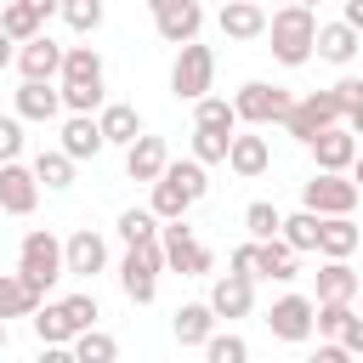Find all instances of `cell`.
Instances as JSON below:
<instances>
[{
	"label": "cell",
	"mask_w": 363,
	"mask_h": 363,
	"mask_svg": "<svg viewBox=\"0 0 363 363\" xmlns=\"http://www.w3.org/2000/svg\"><path fill=\"white\" fill-rule=\"evenodd\" d=\"M267 40H272V57L284 62V68H301L312 51H318V17H312V6H278L272 17H267Z\"/></svg>",
	"instance_id": "cell-1"
},
{
	"label": "cell",
	"mask_w": 363,
	"mask_h": 363,
	"mask_svg": "<svg viewBox=\"0 0 363 363\" xmlns=\"http://www.w3.org/2000/svg\"><path fill=\"white\" fill-rule=\"evenodd\" d=\"M17 272L28 278V289H34V295H45V289L68 272V255H62V244H57L45 227H34V233L23 238V250H17Z\"/></svg>",
	"instance_id": "cell-2"
},
{
	"label": "cell",
	"mask_w": 363,
	"mask_h": 363,
	"mask_svg": "<svg viewBox=\"0 0 363 363\" xmlns=\"http://www.w3.org/2000/svg\"><path fill=\"white\" fill-rule=\"evenodd\" d=\"M329 125H346V108H340V96L335 91H312V96H301L295 108H289V119H284V130L295 136V142H318Z\"/></svg>",
	"instance_id": "cell-3"
},
{
	"label": "cell",
	"mask_w": 363,
	"mask_h": 363,
	"mask_svg": "<svg viewBox=\"0 0 363 363\" xmlns=\"http://www.w3.org/2000/svg\"><path fill=\"white\" fill-rule=\"evenodd\" d=\"M357 199H363V187H357L346 170H318V176L301 187V204H306L312 216H352Z\"/></svg>",
	"instance_id": "cell-4"
},
{
	"label": "cell",
	"mask_w": 363,
	"mask_h": 363,
	"mask_svg": "<svg viewBox=\"0 0 363 363\" xmlns=\"http://www.w3.org/2000/svg\"><path fill=\"white\" fill-rule=\"evenodd\" d=\"M159 267H164V244H159V238L125 250V261H119V284H125V295H130L136 306H147V301L159 295Z\"/></svg>",
	"instance_id": "cell-5"
},
{
	"label": "cell",
	"mask_w": 363,
	"mask_h": 363,
	"mask_svg": "<svg viewBox=\"0 0 363 363\" xmlns=\"http://www.w3.org/2000/svg\"><path fill=\"white\" fill-rule=\"evenodd\" d=\"M210 79H216V51H210V45H199V40H187V45L176 51L170 91H176L182 102H199V96H210Z\"/></svg>",
	"instance_id": "cell-6"
},
{
	"label": "cell",
	"mask_w": 363,
	"mask_h": 363,
	"mask_svg": "<svg viewBox=\"0 0 363 363\" xmlns=\"http://www.w3.org/2000/svg\"><path fill=\"white\" fill-rule=\"evenodd\" d=\"M233 108H238V119L244 125H284L289 119V91L284 85H267V79H250V85H238V96H233Z\"/></svg>",
	"instance_id": "cell-7"
},
{
	"label": "cell",
	"mask_w": 363,
	"mask_h": 363,
	"mask_svg": "<svg viewBox=\"0 0 363 363\" xmlns=\"http://www.w3.org/2000/svg\"><path fill=\"white\" fill-rule=\"evenodd\" d=\"M159 244H164V267H176L182 278H204V272H210V250H204L182 221H164V227H159Z\"/></svg>",
	"instance_id": "cell-8"
},
{
	"label": "cell",
	"mask_w": 363,
	"mask_h": 363,
	"mask_svg": "<svg viewBox=\"0 0 363 363\" xmlns=\"http://www.w3.org/2000/svg\"><path fill=\"white\" fill-rule=\"evenodd\" d=\"M267 329H272L278 340H312V335H318V301H306V295H278L272 312H267Z\"/></svg>",
	"instance_id": "cell-9"
},
{
	"label": "cell",
	"mask_w": 363,
	"mask_h": 363,
	"mask_svg": "<svg viewBox=\"0 0 363 363\" xmlns=\"http://www.w3.org/2000/svg\"><path fill=\"white\" fill-rule=\"evenodd\" d=\"M147 6H153L159 40H170V45L199 40V28H204V6H199V0H147Z\"/></svg>",
	"instance_id": "cell-10"
},
{
	"label": "cell",
	"mask_w": 363,
	"mask_h": 363,
	"mask_svg": "<svg viewBox=\"0 0 363 363\" xmlns=\"http://www.w3.org/2000/svg\"><path fill=\"white\" fill-rule=\"evenodd\" d=\"M34 204H40V176H34V164H0V210L6 216H34Z\"/></svg>",
	"instance_id": "cell-11"
},
{
	"label": "cell",
	"mask_w": 363,
	"mask_h": 363,
	"mask_svg": "<svg viewBox=\"0 0 363 363\" xmlns=\"http://www.w3.org/2000/svg\"><path fill=\"white\" fill-rule=\"evenodd\" d=\"M62 45L51 40V34H34V40H23L17 45V68H23V79H62Z\"/></svg>",
	"instance_id": "cell-12"
},
{
	"label": "cell",
	"mask_w": 363,
	"mask_h": 363,
	"mask_svg": "<svg viewBox=\"0 0 363 363\" xmlns=\"http://www.w3.org/2000/svg\"><path fill=\"white\" fill-rule=\"evenodd\" d=\"M57 113H62V85H51V79H23V91H17V119L51 125Z\"/></svg>",
	"instance_id": "cell-13"
},
{
	"label": "cell",
	"mask_w": 363,
	"mask_h": 363,
	"mask_svg": "<svg viewBox=\"0 0 363 363\" xmlns=\"http://www.w3.org/2000/svg\"><path fill=\"white\" fill-rule=\"evenodd\" d=\"M312 153H318V170H352V159H357L363 147H357L352 125H329V130L312 142Z\"/></svg>",
	"instance_id": "cell-14"
},
{
	"label": "cell",
	"mask_w": 363,
	"mask_h": 363,
	"mask_svg": "<svg viewBox=\"0 0 363 363\" xmlns=\"http://www.w3.org/2000/svg\"><path fill=\"white\" fill-rule=\"evenodd\" d=\"M62 255H68V272H74V278H96V272L108 267V244H102L91 227H79V233L62 244Z\"/></svg>",
	"instance_id": "cell-15"
},
{
	"label": "cell",
	"mask_w": 363,
	"mask_h": 363,
	"mask_svg": "<svg viewBox=\"0 0 363 363\" xmlns=\"http://www.w3.org/2000/svg\"><path fill=\"white\" fill-rule=\"evenodd\" d=\"M221 34H227V40H261V34H267V6H255V0H227V6H221Z\"/></svg>",
	"instance_id": "cell-16"
},
{
	"label": "cell",
	"mask_w": 363,
	"mask_h": 363,
	"mask_svg": "<svg viewBox=\"0 0 363 363\" xmlns=\"http://www.w3.org/2000/svg\"><path fill=\"white\" fill-rule=\"evenodd\" d=\"M102 147H108L102 125H96L91 113H68V125H62V153H68V159H96Z\"/></svg>",
	"instance_id": "cell-17"
},
{
	"label": "cell",
	"mask_w": 363,
	"mask_h": 363,
	"mask_svg": "<svg viewBox=\"0 0 363 363\" xmlns=\"http://www.w3.org/2000/svg\"><path fill=\"white\" fill-rule=\"evenodd\" d=\"M164 164H170V153H164L159 136H136V142L125 147V170H130V182H159Z\"/></svg>",
	"instance_id": "cell-18"
},
{
	"label": "cell",
	"mask_w": 363,
	"mask_h": 363,
	"mask_svg": "<svg viewBox=\"0 0 363 363\" xmlns=\"http://www.w3.org/2000/svg\"><path fill=\"white\" fill-rule=\"evenodd\" d=\"M210 306H216V318H244V312L255 306V284H250L244 272H227V278H216Z\"/></svg>",
	"instance_id": "cell-19"
},
{
	"label": "cell",
	"mask_w": 363,
	"mask_h": 363,
	"mask_svg": "<svg viewBox=\"0 0 363 363\" xmlns=\"http://www.w3.org/2000/svg\"><path fill=\"white\" fill-rule=\"evenodd\" d=\"M267 164H272V147H267V136H233V147H227V170H233V176L255 182Z\"/></svg>",
	"instance_id": "cell-20"
},
{
	"label": "cell",
	"mask_w": 363,
	"mask_h": 363,
	"mask_svg": "<svg viewBox=\"0 0 363 363\" xmlns=\"http://www.w3.org/2000/svg\"><path fill=\"white\" fill-rule=\"evenodd\" d=\"M357 221L352 216H318V250L329 255V261H346L352 250H357Z\"/></svg>",
	"instance_id": "cell-21"
},
{
	"label": "cell",
	"mask_w": 363,
	"mask_h": 363,
	"mask_svg": "<svg viewBox=\"0 0 363 363\" xmlns=\"http://www.w3.org/2000/svg\"><path fill=\"white\" fill-rule=\"evenodd\" d=\"M210 335H216V306H210V301L176 306V340H182V346H204Z\"/></svg>",
	"instance_id": "cell-22"
},
{
	"label": "cell",
	"mask_w": 363,
	"mask_h": 363,
	"mask_svg": "<svg viewBox=\"0 0 363 363\" xmlns=\"http://www.w3.org/2000/svg\"><path fill=\"white\" fill-rule=\"evenodd\" d=\"M318 57L323 62H335V68H346L352 57H357V28L340 17V23H323L318 28Z\"/></svg>",
	"instance_id": "cell-23"
},
{
	"label": "cell",
	"mask_w": 363,
	"mask_h": 363,
	"mask_svg": "<svg viewBox=\"0 0 363 363\" xmlns=\"http://www.w3.org/2000/svg\"><path fill=\"white\" fill-rule=\"evenodd\" d=\"M96 125H102V136L119 142V147H130V142L142 136V113H136L130 102H108V108L96 113Z\"/></svg>",
	"instance_id": "cell-24"
},
{
	"label": "cell",
	"mask_w": 363,
	"mask_h": 363,
	"mask_svg": "<svg viewBox=\"0 0 363 363\" xmlns=\"http://www.w3.org/2000/svg\"><path fill=\"white\" fill-rule=\"evenodd\" d=\"M193 204H199V199H193V193L176 182V176H159V182H153V204H147V210H153L159 221H182Z\"/></svg>",
	"instance_id": "cell-25"
},
{
	"label": "cell",
	"mask_w": 363,
	"mask_h": 363,
	"mask_svg": "<svg viewBox=\"0 0 363 363\" xmlns=\"http://www.w3.org/2000/svg\"><path fill=\"white\" fill-rule=\"evenodd\" d=\"M255 272L289 284V278H295V250H289L284 238H255Z\"/></svg>",
	"instance_id": "cell-26"
},
{
	"label": "cell",
	"mask_w": 363,
	"mask_h": 363,
	"mask_svg": "<svg viewBox=\"0 0 363 363\" xmlns=\"http://www.w3.org/2000/svg\"><path fill=\"white\" fill-rule=\"evenodd\" d=\"M34 335H40V346H74V323H68V312H62V301L57 306H34Z\"/></svg>",
	"instance_id": "cell-27"
},
{
	"label": "cell",
	"mask_w": 363,
	"mask_h": 363,
	"mask_svg": "<svg viewBox=\"0 0 363 363\" xmlns=\"http://www.w3.org/2000/svg\"><path fill=\"white\" fill-rule=\"evenodd\" d=\"M40 306V295L28 289L23 272H0V318H28Z\"/></svg>",
	"instance_id": "cell-28"
},
{
	"label": "cell",
	"mask_w": 363,
	"mask_h": 363,
	"mask_svg": "<svg viewBox=\"0 0 363 363\" xmlns=\"http://www.w3.org/2000/svg\"><path fill=\"white\" fill-rule=\"evenodd\" d=\"M0 28L23 45V40H34V34H45V23H40V11L28 6V0H6L0 6Z\"/></svg>",
	"instance_id": "cell-29"
},
{
	"label": "cell",
	"mask_w": 363,
	"mask_h": 363,
	"mask_svg": "<svg viewBox=\"0 0 363 363\" xmlns=\"http://www.w3.org/2000/svg\"><path fill=\"white\" fill-rule=\"evenodd\" d=\"M62 85H102V57L91 45H68L62 57Z\"/></svg>",
	"instance_id": "cell-30"
},
{
	"label": "cell",
	"mask_w": 363,
	"mask_h": 363,
	"mask_svg": "<svg viewBox=\"0 0 363 363\" xmlns=\"http://www.w3.org/2000/svg\"><path fill=\"white\" fill-rule=\"evenodd\" d=\"M357 295V272L346 261H323L318 267V301H352Z\"/></svg>",
	"instance_id": "cell-31"
},
{
	"label": "cell",
	"mask_w": 363,
	"mask_h": 363,
	"mask_svg": "<svg viewBox=\"0 0 363 363\" xmlns=\"http://www.w3.org/2000/svg\"><path fill=\"white\" fill-rule=\"evenodd\" d=\"M227 147H233V130L193 125V159H199V164H227Z\"/></svg>",
	"instance_id": "cell-32"
},
{
	"label": "cell",
	"mask_w": 363,
	"mask_h": 363,
	"mask_svg": "<svg viewBox=\"0 0 363 363\" xmlns=\"http://www.w3.org/2000/svg\"><path fill=\"white\" fill-rule=\"evenodd\" d=\"M74 357H79V363H113V357H119V340H113L108 329H79V335H74Z\"/></svg>",
	"instance_id": "cell-33"
},
{
	"label": "cell",
	"mask_w": 363,
	"mask_h": 363,
	"mask_svg": "<svg viewBox=\"0 0 363 363\" xmlns=\"http://www.w3.org/2000/svg\"><path fill=\"white\" fill-rule=\"evenodd\" d=\"M295 255H306V250H318V216L312 210H295V216H284V233H278Z\"/></svg>",
	"instance_id": "cell-34"
},
{
	"label": "cell",
	"mask_w": 363,
	"mask_h": 363,
	"mask_svg": "<svg viewBox=\"0 0 363 363\" xmlns=\"http://www.w3.org/2000/svg\"><path fill=\"white\" fill-rule=\"evenodd\" d=\"M193 125H216V130H238V108L227 96H199L193 102Z\"/></svg>",
	"instance_id": "cell-35"
},
{
	"label": "cell",
	"mask_w": 363,
	"mask_h": 363,
	"mask_svg": "<svg viewBox=\"0 0 363 363\" xmlns=\"http://www.w3.org/2000/svg\"><path fill=\"white\" fill-rule=\"evenodd\" d=\"M34 176H40V187H51V193H57V187H68V182H74V159H68L62 147H51V153H40V159H34Z\"/></svg>",
	"instance_id": "cell-36"
},
{
	"label": "cell",
	"mask_w": 363,
	"mask_h": 363,
	"mask_svg": "<svg viewBox=\"0 0 363 363\" xmlns=\"http://www.w3.org/2000/svg\"><path fill=\"white\" fill-rule=\"evenodd\" d=\"M119 238L125 244H153L159 238V216L153 210H125L119 216Z\"/></svg>",
	"instance_id": "cell-37"
},
{
	"label": "cell",
	"mask_w": 363,
	"mask_h": 363,
	"mask_svg": "<svg viewBox=\"0 0 363 363\" xmlns=\"http://www.w3.org/2000/svg\"><path fill=\"white\" fill-rule=\"evenodd\" d=\"M244 227H250V238H278V233H284V216H278L267 199H255V204L244 210Z\"/></svg>",
	"instance_id": "cell-38"
},
{
	"label": "cell",
	"mask_w": 363,
	"mask_h": 363,
	"mask_svg": "<svg viewBox=\"0 0 363 363\" xmlns=\"http://www.w3.org/2000/svg\"><path fill=\"white\" fill-rule=\"evenodd\" d=\"M204 363H250L244 335H210L204 340Z\"/></svg>",
	"instance_id": "cell-39"
},
{
	"label": "cell",
	"mask_w": 363,
	"mask_h": 363,
	"mask_svg": "<svg viewBox=\"0 0 363 363\" xmlns=\"http://www.w3.org/2000/svg\"><path fill=\"white\" fill-rule=\"evenodd\" d=\"M62 17H68L74 34H91L102 23V0H62Z\"/></svg>",
	"instance_id": "cell-40"
},
{
	"label": "cell",
	"mask_w": 363,
	"mask_h": 363,
	"mask_svg": "<svg viewBox=\"0 0 363 363\" xmlns=\"http://www.w3.org/2000/svg\"><path fill=\"white\" fill-rule=\"evenodd\" d=\"M62 108L68 113H96L108 102H102V85H62Z\"/></svg>",
	"instance_id": "cell-41"
},
{
	"label": "cell",
	"mask_w": 363,
	"mask_h": 363,
	"mask_svg": "<svg viewBox=\"0 0 363 363\" xmlns=\"http://www.w3.org/2000/svg\"><path fill=\"white\" fill-rule=\"evenodd\" d=\"M164 176H176V182H182V187H187L193 199H204V193H210V182H204V164H199V159H182V164H164Z\"/></svg>",
	"instance_id": "cell-42"
},
{
	"label": "cell",
	"mask_w": 363,
	"mask_h": 363,
	"mask_svg": "<svg viewBox=\"0 0 363 363\" xmlns=\"http://www.w3.org/2000/svg\"><path fill=\"white\" fill-rule=\"evenodd\" d=\"M346 318H352V301H318V335H340L346 329Z\"/></svg>",
	"instance_id": "cell-43"
},
{
	"label": "cell",
	"mask_w": 363,
	"mask_h": 363,
	"mask_svg": "<svg viewBox=\"0 0 363 363\" xmlns=\"http://www.w3.org/2000/svg\"><path fill=\"white\" fill-rule=\"evenodd\" d=\"M23 153V119L17 113H0V164H11Z\"/></svg>",
	"instance_id": "cell-44"
},
{
	"label": "cell",
	"mask_w": 363,
	"mask_h": 363,
	"mask_svg": "<svg viewBox=\"0 0 363 363\" xmlns=\"http://www.w3.org/2000/svg\"><path fill=\"white\" fill-rule=\"evenodd\" d=\"M62 312H68V323H74V329H96V295H68V301H62Z\"/></svg>",
	"instance_id": "cell-45"
},
{
	"label": "cell",
	"mask_w": 363,
	"mask_h": 363,
	"mask_svg": "<svg viewBox=\"0 0 363 363\" xmlns=\"http://www.w3.org/2000/svg\"><path fill=\"white\" fill-rule=\"evenodd\" d=\"M335 340H340L352 357H363V312H352V318H346V329H340Z\"/></svg>",
	"instance_id": "cell-46"
},
{
	"label": "cell",
	"mask_w": 363,
	"mask_h": 363,
	"mask_svg": "<svg viewBox=\"0 0 363 363\" xmlns=\"http://www.w3.org/2000/svg\"><path fill=\"white\" fill-rule=\"evenodd\" d=\"M335 96H340V108H346V113H357V108H363V79H352V74H346V79L335 85Z\"/></svg>",
	"instance_id": "cell-47"
},
{
	"label": "cell",
	"mask_w": 363,
	"mask_h": 363,
	"mask_svg": "<svg viewBox=\"0 0 363 363\" xmlns=\"http://www.w3.org/2000/svg\"><path fill=\"white\" fill-rule=\"evenodd\" d=\"M306 363H352V352H346L340 340H323V346H318V352H312Z\"/></svg>",
	"instance_id": "cell-48"
},
{
	"label": "cell",
	"mask_w": 363,
	"mask_h": 363,
	"mask_svg": "<svg viewBox=\"0 0 363 363\" xmlns=\"http://www.w3.org/2000/svg\"><path fill=\"white\" fill-rule=\"evenodd\" d=\"M233 272H244V278H255V238L233 250Z\"/></svg>",
	"instance_id": "cell-49"
},
{
	"label": "cell",
	"mask_w": 363,
	"mask_h": 363,
	"mask_svg": "<svg viewBox=\"0 0 363 363\" xmlns=\"http://www.w3.org/2000/svg\"><path fill=\"white\" fill-rule=\"evenodd\" d=\"M40 363H79L74 346H40Z\"/></svg>",
	"instance_id": "cell-50"
},
{
	"label": "cell",
	"mask_w": 363,
	"mask_h": 363,
	"mask_svg": "<svg viewBox=\"0 0 363 363\" xmlns=\"http://www.w3.org/2000/svg\"><path fill=\"white\" fill-rule=\"evenodd\" d=\"M6 62H17V40L0 28V68H6Z\"/></svg>",
	"instance_id": "cell-51"
},
{
	"label": "cell",
	"mask_w": 363,
	"mask_h": 363,
	"mask_svg": "<svg viewBox=\"0 0 363 363\" xmlns=\"http://www.w3.org/2000/svg\"><path fill=\"white\" fill-rule=\"evenodd\" d=\"M346 23H352V28L363 34V0H346Z\"/></svg>",
	"instance_id": "cell-52"
},
{
	"label": "cell",
	"mask_w": 363,
	"mask_h": 363,
	"mask_svg": "<svg viewBox=\"0 0 363 363\" xmlns=\"http://www.w3.org/2000/svg\"><path fill=\"white\" fill-rule=\"evenodd\" d=\"M28 6H34V11H40V23H45V17H51V11H62V0H28Z\"/></svg>",
	"instance_id": "cell-53"
},
{
	"label": "cell",
	"mask_w": 363,
	"mask_h": 363,
	"mask_svg": "<svg viewBox=\"0 0 363 363\" xmlns=\"http://www.w3.org/2000/svg\"><path fill=\"white\" fill-rule=\"evenodd\" d=\"M346 125H352V136H363V108H357V113H346Z\"/></svg>",
	"instance_id": "cell-54"
},
{
	"label": "cell",
	"mask_w": 363,
	"mask_h": 363,
	"mask_svg": "<svg viewBox=\"0 0 363 363\" xmlns=\"http://www.w3.org/2000/svg\"><path fill=\"white\" fill-rule=\"evenodd\" d=\"M352 182H357V187H363V153H357V159H352Z\"/></svg>",
	"instance_id": "cell-55"
},
{
	"label": "cell",
	"mask_w": 363,
	"mask_h": 363,
	"mask_svg": "<svg viewBox=\"0 0 363 363\" xmlns=\"http://www.w3.org/2000/svg\"><path fill=\"white\" fill-rule=\"evenodd\" d=\"M0 352H6V318H0Z\"/></svg>",
	"instance_id": "cell-56"
},
{
	"label": "cell",
	"mask_w": 363,
	"mask_h": 363,
	"mask_svg": "<svg viewBox=\"0 0 363 363\" xmlns=\"http://www.w3.org/2000/svg\"><path fill=\"white\" fill-rule=\"evenodd\" d=\"M295 6H318V0H295Z\"/></svg>",
	"instance_id": "cell-57"
},
{
	"label": "cell",
	"mask_w": 363,
	"mask_h": 363,
	"mask_svg": "<svg viewBox=\"0 0 363 363\" xmlns=\"http://www.w3.org/2000/svg\"><path fill=\"white\" fill-rule=\"evenodd\" d=\"M255 6H267V0H255Z\"/></svg>",
	"instance_id": "cell-58"
},
{
	"label": "cell",
	"mask_w": 363,
	"mask_h": 363,
	"mask_svg": "<svg viewBox=\"0 0 363 363\" xmlns=\"http://www.w3.org/2000/svg\"><path fill=\"white\" fill-rule=\"evenodd\" d=\"M0 6H6V0H0Z\"/></svg>",
	"instance_id": "cell-59"
}]
</instances>
